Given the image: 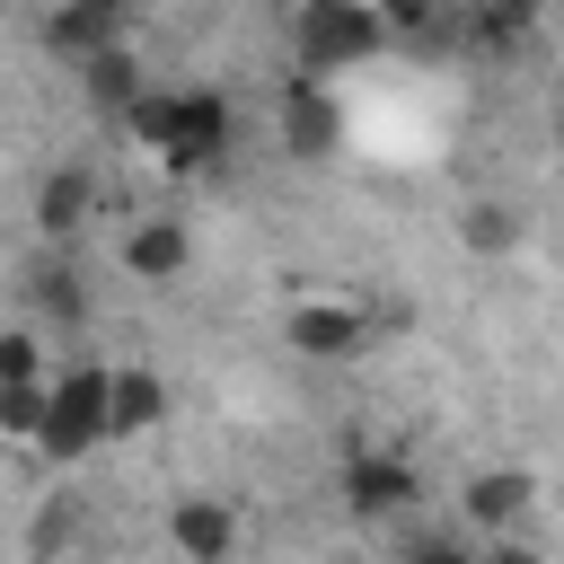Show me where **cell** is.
Masks as SVG:
<instances>
[{"mask_svg": "<svg viewBox=\"0 0 564 564\" xmlns=\"http://www.w3.org/2000/svg\"><path fill=\"white\" fill-rule=\"evenodd\" d=\"M123 132H132L159 167L194 176V167H212V159L238 141V115H229L220 88H141V97L123 106Z\"/></svg>", "mask_w": 564, "mask_h": 564, "instance_id": "cell-1", "label": "cell"}, {"mask_svg": "<svg viewBox=\"0 0 564 564\" xmlns=\"http://www.w3.org/2000/svg\"><path fill=\"white\" fill-rule=\"evenodd\" d=\"M388 44V26H379V9L370 0H300L291 9V62H300V79H344V70H361L370 53Z\"/></svg>", "mask_w": 564, "mask_h": 564, "instance_id": "cell-2", "label": "cell"}, {"mask_svg": "<svg viewBox=\"0 0 564 564\" xmlns=\"http://www.w3.org/2000/svg\"><path fill=\"white\" fill-rule=\"evenodd\" d=\"M106 361H70V370H53L44 379V432H35V449L44 458H88V449H106Z\"/></svg>", "mask_w": 564, "mask_h": 564, "instance_id": "cell-3", "label": "cell"}, {"mask_svg": "<svg viewBox=\"0 0 564 564\" xmlns=\"http://www.w3.org/2000/svg\"><path fill=\"white\" fill-rule=\"evenodd\" d=\"M282 344L291 352H308V361H352V352H370V308H352V300H291V317H282Z\"/></svg>", "mask_w": 564, "mask_h": 564, "instance_id": "cell-4", "label": "cell"}, {"mask_svg": "<svg viewBox=\"0 0 564 564\" xmlns=\"http://www.w3.org/2000/svg\"><path fill=\"white\" fill-rule=\"evenodd\" d=\"M414 494H423V476H414L405 449H352V458H344V502H352V520H397Z\"/></svg>", "mask_w": 564, "mask_h": 564, "instance_id": "cell-5", "label": "cell"}, {"mask_svg": "<svg viewBox=\"0 0 564 564\" xmlns=\"http://www.w3.org/2000/svg\"><path fill=\"white\" fill-rule=\"evenodd\" d=\"M335 141H344L335 88H326V79H291V88H282V150L317 167V159H335Z\"/></svg>", "mask_w": 564, "mask_h": 564, "instance_id": "cell-6", "label": "cell"}, {"mask_svg": "<svg viewBox=\"0 0 564 564\" xmlns=\"http://www.w3.org/2000/svg\"><path fill=\"white\" fill-rule=\"evenodd\" d=\"M167 546H176V564H229V555H238V511H229L220 494H176Z\"/></svg>", "mask_w": 564, "mask_h": 564, "instance_id": "cell-7", "label": "cell"}, {"mask_svg": "<svg viewBox=\"0 0 564 564\" xmlns=\"http://www.w3.org/2000/svg\"><path fill=\"white\" fill-rule=\"evenodd\" d=\"M132 35V18L115 9V0H53V18H44V44L79 70V62H97V53H115Z\"/></svg>", "mask_w": 564, "mask_h": 564, "instance_id": "cell-8", "label": "cell"}, {"mask_svg": "<svg viewBox=\"0 0 564 564\" xmlns=\"http://www.w3.org/2000/svg\"><path fill=\"white\" fill-rule=\"evenodd\" d=\"M185 264H194V238H185L176 220H141V229L123 238V273H132V282H150V291H167Z\"/></svg>", "mask_w": 564, "mask_h": 564, "instance_id": "cell-9", "label": "cell"}, {"mask_svg": "<svg viewBox=\"0 0 564 564\" xmlns=\"http://www.w3.org/2000/svg\"><path fill=\"white\" fill-rule=\"evenodd\" d=\"M150 423H167V379L159 370H115L106 379V441H132Z\"/></svg>", "mask_w": 564, "mask_h": 564, "instance_id": "cell-10", "label": "cell"}, {"mask_svg": "<svg viewBox=\"0 0 564 564\" xmlns=\"http://www.w3.org/2000/svg\"><path fill=\"white\" fill-rule=\"evenodd\" d=\"M529 494H538V485H529V467H476V476H467V494H458V511H467L476 529H511V520L529 511Z\"/></svg>", "mask_w": 564, "mask_h": 564, "instance_id": "cell-11", "label": "cell"}, {"mask_svg": "<svg viewBox=\"0 0 564 564\" xmlns=\"http://www.w3.org/2000/svg\"><path fill=\"white\" fill-rule=\"evenodd\" d=\"M97 212V185H88V167H53L44 185H35V229L44 238H79V220Z\"/></svg>", "mask_w": 564, "mask_h": 564, "instance_id": "cell-12", "label": "cell"}, {"mask_svg": "<svg viewBox=\"0 0 564 564\" xmlns=\"http://www.w3.org/2000/svg\"><path fill=\"white\" fill-rule=\"evenodd\" d=\"M79 79H88V97H97V106H106L115 123H123V106H132V97L150 88V79H141V62H132L123 44H115V53H97V62H79Z\"/></svg>", "mask_w": 564, "mask_h": 564, "instance_id": "cell-13", "label": "cell"}, {"mask_svg": "<svg viewBox=\"0 0 564 564\" xmlns=\"http://www.w3.org/2000/svg\"><path fill=\"white\" fill-rule=\"evenodd\" d=\"M458 238H467L476 256H511V247H520V212H511V203H467V212H458Z\"/></svg>", "mask_w": 564, "mask_h": 564, "instance_id": "cell-14", "label": "cell"}, {"mask_svg": "<svg viewBox=\"0 0 564 564\" xmlns=\"http://www.w3.org/2000/svg\"><path fill=\"white\" fill-rule=\"evenodd\" d=\"M529 26H538V0H476V18H467L476 44H520Z\"/></svg>", "mask_w": 564, "mask_h": 564, "instance_id": "cell-15", "label": "cell"}, {"mask_svg": "<svg viewBox=\"0 0 564 564\" xmlns=\"http://www.w3.org/2000/svg\"><path fill=\"white\" fill-rule=\"evenodd\" d=\"M0 432L35 449V432H44V379H26V388H0Z\"/></svg>", "mask_w": 564, "mask_h": 564, "instance_id": "cell-16", "label": "cell"}, {"mask_svg": "<svg viewBox=\"0 0 564 564\" xmlns=\"http://www.w3.org/2000/svg\"><path fill=\"white\" fill-rule=\"evenodd\" d=\"M70 529H79V520H70V502H44V511H35V538H26V555H35V564H53V555L70 546Z\"/></svg>", "mask_w": 564, "mask_h": 564, "instance_id": "cell-17", "label": "cell"}, {"mask_svg": "<svg viewBox=\"0 0 564 564\" xmlns=\"http://www.w3.org/2000/svg\"><path fill=\"white\" fill-rule=\"evenodd\" d=\"M26 379H44V344L35 335H0V388H26Z\"/></svg>", "mask_w": 564, "mask_h": 564, "instance_id": "cell-18", "label": "cell"}, {"mask_svg": "<svg viewBox=\"0 0 564 564\" xmlns=\"http://www.w3.org/2000/svg\"><path fill=\"white\" fill-rule=\"evenodd\" d=\"M370 9H379V26H388V35H423V26L441 18V0H370Z\"/></svg>", "mask_w": 564, "mask_h": 564, "instance_id": "cell-19", "label": "cell"}, {"mask_svg": "<svg viewBox=\"0 0 564 564\" xmlns=\"http://www.w3.org/2000/svg\"><path fill=\"white\" fill-rule=\"evenodd\" d=\"M44 308H53V317H79V282H70V273H44Z\"/></svg>", "mask_w": 564, "mask_h": 564, "instance_id": "cell-20", "label": "cell"}, {"mask_svg": "<svg viewBox=\"0 0 564 564\" xmlns=\"http://www.w3.org/2000/svg\"><path fill=\"white\" fill-rule=\"evenodd\" d=\"M485 564H546V555H538V546H494Z\"/></svg>", "mask_w": 564, "mask_h": 564, "instance_id": "cell-21", "label": "cell"}, {"mask_svg": "<svg viewBox=\"0 0 564 564\" xmlns=\"http://www.w3.org/2000/svg\"><path fill=\"white\" fill-rule=\"evenodd\" d=\"M414 564H467V555H449V546H423V555H414Z\"/></svg>", "mask_w": 564, "mask_h": 564, "instance_id": "cell-22", "label": "cell"}, {"mask_svg": "<svg viewBox=\"0 0 564 564\" xmlns=\"http://www.w3.org/2000/svg\"><path fill=\"white\" fill-rule=\"evenodd\" d=\"M115 9H123V18H150V9H159V0H115Z\"/></svg>", "mask_w": 564, "mask_h": 564, "instance_id": "cell-23", "label": "cell"}, {"mask_svg": "<svg viewBox=\"0 0 564 564\" xmlns=\"http://www.w3.org/2000/svg\"><path fill=\"white\" fill-rule=\"evenodd\" d=\"M555 141H564V106H555Z\"/></svg>", "mask_w": 564, "mask_h": 564, "instance_id": "cell-24", "label": "cell"}]
</instances>
